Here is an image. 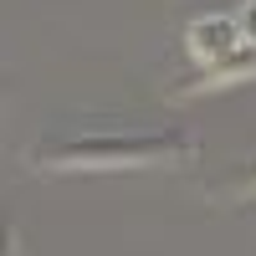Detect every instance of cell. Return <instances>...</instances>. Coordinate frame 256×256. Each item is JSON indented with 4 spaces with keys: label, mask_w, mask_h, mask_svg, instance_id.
<instances>
[{
    "label": "cell",
    "mask_w": 256,
    "mask_h": 256,
    "mask_svg": "<svg viewBox=\"0 0 256 256\" xmlns=\"http://www.w3.org/2000/svg\"><path fill=\"white\" fill-rule=\"evenodd\" d=\"M236 26H241V36H246V46H256V0H246V6L236 10Z\"/></svg>",
    "instance_id": "3"
},
{
    "label": "cell",
    "mask_w": 256,
    "mask_h": 256,
    "mask_svg": "<svg viewBox=\"0 0 256 256\" xmlns=\"http://www.w3.org/2000/svg\"><path fill=\"white\" fill-rule=\"evenodd\" d=\"M195 154L190 134H77L36 144V164L52 169H134V164H174Z\"/></svg>",
    "instance_id": "1"
},
{
    "label": "cell",
    "mask_w": 256,
    "mask_h": 256,
    "mask_svg": "<svg viewBox=\"0 0 256 256\" xmlns=\"http://www.w3.org/2000/svg\"><path fill=\"white\" fill-rule=\"evenodd\" d=\"M246 36L236 26V16H200L195 26H190V52H195L200 67L210 72H230L236 62H230V52H241Z\"/></svg>",
    "instance_id": "2"
},
{
    "label": "cell",
    "mask_w": 256,
    "mask_h": 256,
    "mask_svg": "<svg viewBox=\"0 0 256 256\" xmlns=\"http://www.w3.org/2000/svg\"><path fill=\"white\" fill-rule=\"evenodd\" d=\"M0 256H16V230H10L6 216H0Z\"/></svg>",
    "instance_id": "5"
},
{
    "label": "cell",
    "mask_w": 256,
    "mask_h": 256,
    "mask_svg": "<svg viewBox=\"0 0 256 256\" xmlns=\"http://www.w3.org/2000/svg\"><path fill=\"white\" fill-rule=\"evenodd\" d=\"M230 190H241V195H256V159L236 169V180H230Z\"/></svg>",
    "instance_id": "4"
}]
</instances>
